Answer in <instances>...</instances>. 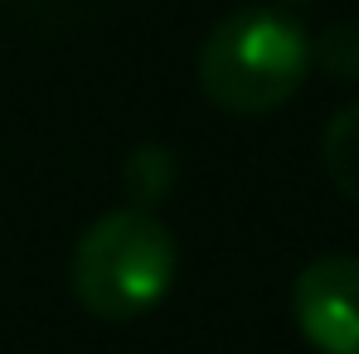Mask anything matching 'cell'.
Wrapping results in <instances>:
<instances>
[{
    "label": "cell",
    "mask_w": 359,
    "mask_h": 354,
    "mask_svg": "<svg viewBox=\"0 0 359 354\" xmlns=\"http://www.w3.org/2000/svg\"><path fill=\"white\" fill-rule=\"evenodd\" d=\"M311 73V34L277 5L229 10L199 44V93L229 117H262L292 102Z\"/></svg>",
    "instance_id": "cell-1"
},
{
    "label": "cell",
    "mask_w": 359,
    "mask_h": 354,
    "mask_svg": "<svg viewBox=\"0 0 359 354\" xmlns=\"http://www.w3.org/2000/svg\"><path fill=\"white\" fill-rule=\"evenodd\" d=\"M175 272L180 247L170 229L136 204L93 219L68 257V287L97 320H136L156 311L175 287Z\"/></svg>",
    "instance_id": "cell-2"
},
{
    "label": "cell",
    "mask_w": 359,
    "mask_h": 354,
    "mask_svg": "<svg viewBox=\"0 0 359 354\" xmlns=\"http://www.w3.org/2000/svg\"><path fill=\"white\" fill-rule=\"evenodd\" d=\"M282 5H306V0H282Z\"/></svg>",
    "instance_id": "cell-7"
},
{
    "label": "cell",
    "mask_w": 359,
    "mask_h": 354,
    "mask_svg": "<svg viewBox=\"0 0 359 354\" xmlns=\"http://www.w3.org/2000/svg\"><path fill=\"white\" fill-rule=\"evenodd\" d=\"M320 161H325V175L335 179V189L359 204V102L340 107L335 117L325 121Z\"/></svg>",
    "instance_id": "cell-4"
},
{
    "label": "cell",
    "mask_w": 359,
    "mask_h": 354,
    "mask_svg": "<svg viewBox=\"0 0 359 354\" xmlns=\"http://www.w3.org/2000/svg\"><path fill=\"white\" fill-rule=\"evenodd\" d=\"M121 184H126V194H131L136 209L161 204L175 189V156L165 146H136L126 156V165H121Z\"/></svg>",
    "instance_id": "cell-5"
},
{
    "label": "cell",
    "mask_w": 359,
    "mask_h": 354,
    "mask_svg": "<svg viewBox=\"0 0 359 354\" xmlns=\"http://www.w3.org/2000/svg\"><path fill=\"white\" fill-rule=\"evenodd\" d=\"M292 315L320 354H359V257L325 252L306 262L292 287Z\"/></svg>",
    "instance_id": "cell-3"
},
{
    "label": "cell",
    "mask_w": 359,
    "mask_h": 354,
    "mask_svg": "<svg viewBox=\"0 0 359 354\" xmlns=\"http://www.w3.org/2000/svg\"><path fill=\"white\" fill-rule=\"evenodd\" d=\"M311 63L330 83H359V20H335L311 39Z\"/></svg>",
    "instance_id": "cell-6"
}]
</instances>
